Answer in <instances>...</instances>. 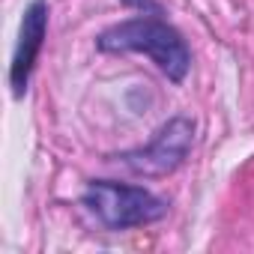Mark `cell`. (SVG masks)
Masks as SVG:
<instances>
[{
  "mask_svg": "<svg viewBox=\"0 0 254 254\" xmlns=\"http://www.w3.org/2000/svg\"><path fill=\"white\" fill-rule=\"evenodd\" d=\"M96 45L105 54H126V51L147 54L174 84L186 81V75L191 69V54H189L186 39L171 24H165L159 18H147V15L108 27L96 39Z\"/></svg>",
  "mask_w": 254,
  "mask_h": 254,
  "instance_id": "obj_1",
  "label": "cell"
},
{
  "mask_svg": "<svg viewBox=\"0 0 254 254\" xmlns=\"http://www.w3.org/2000/svg\"><path fill=\"white\" fill-rule=\"evenodd\" d=\"M81 200L90 209V215H96V221H102L108 230L144 227L168 215V203L156 197L150 189L123 186L111 180H93Z\"/></svg>",
  "mask_w": 254,
  "mask_h": 254,
  "instance_id": "obj_2",
  "label": "cell"
},
{
  "mask_svg": "<svg viewBox=\"0 0 254 254\" xmlns=\"http://www.w3.org/2000/svg\"><path fill=\"white\" fill-rule=\"evenodd\" d=\"M191 141H194V123L189 117H174L153 135V141L147 147L126 153L123 162L129 165L135 174L165 177V174L177 171L186 162V156L191 150Z\"/></svg>",
  "mask_w": 254,
  "mask_h": 254,
  "instance_id": "obj_3",
  "label": "cell"
},
{
  "mask_svg": "<svg viewBox=\"0 0 254 254\" xmlns=\"http://www.w3.org/2000/svg\"><path fill=\"white\" fill-rule=\"evenodd\" d=\"M45 33H48V3L45 0H33V3L24 9L18 42H15V54H12V66H9V84H12V96L15 99H21L27 93L30 72L36 66L39 51H42Z\"/></svg>",
  "mask_w": 254,
  "mask_h": 254,
  "instance_id": "obj_4",
  "label": "cell"
}]
</instances>
